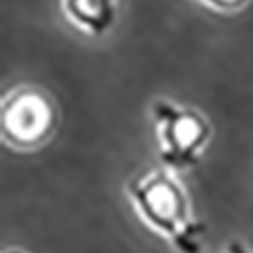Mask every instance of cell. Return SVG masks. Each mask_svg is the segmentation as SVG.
<instances>
[{"mask_svg":"<svg viewBox=\"0 0 253 253\" xmlns=\"http://www.w3.org/2000/svg\"><path fill=\"white\" fill-rule=\"evenodd\" d=\"M132 203L150 229L164 235L180 253H201L205 225L188 211L182 186L168 172H152L128 186Z\"/></svg>","mask_w":253,"mask_h":253,"instance_id":"6da1fadb","label":"cell"},{"mask_svg":"<svg viewBox=\"0 0 253 253\" xmlns=\"http://www.w3.org/2000/svg\"><path fill=\"white\" fill-rule=\"evenodd\" d=\"M154 118L160 134V158L168 168L184 170L191 168L209 138L207 122L188 110H178L176 105L158 101L154 105Z\"/></svg>","mask_w":253,"mask_h":253,"instance_id":"7a4b0ae2","label":"cell"},{"mask_svg":"<svg viewBox=\"0 0 253 253\" xmlns=\"http://www.w3.org/2000/svg\"><path fill=\"white\" fill-rule=\"evenodd\" d=\"M53 112L43 95L35 91H18L12 95L2 112L4 132L16 142H35L51 126Z\"/></svg>","mask_w":253,"mask_h":253,"instance_id":"3957f363","label":"cell"},{"mask_svg":"<svg viewBox=\"0 0 253 253\" xmlns=\"http://www.w3.org/2000/svg\"><path fill=\"white\" fill-rule=\"evenodd\" d=\"M69 20L91 35H103L116 18L118 0H63Z\"/></svg>","mask_w":253,"mask_h":253,"instance_id":"277c9868","label":"cell"},{"mask_svg":"<svg viewBox=\"0 0 253 253\" xmlns=\"http://www.w3.org/2000/svg\"><path fill=\"white\" fill-rule=\"evenodd\" d=\"M203 2L215 6V8H235L241 2H245V0H203Z\"/></svg>","mask_w":253,"mask_h":253,"instance_id":"5b68a950","label":"cell"},{"mask_svg":"<svg viewBox=\"0 0 253 253\" xmlns=\"http://www.w3.org/2000/svg\"><path fill=\"white\" fill-rule=\"evenodd\" d=\"M227 253H247V249H245L241 243H231Z\"/></svg>","mask_w":253,"mask_h":253,"instance_id":"8992f818","label":"cell"}]
</instances>
